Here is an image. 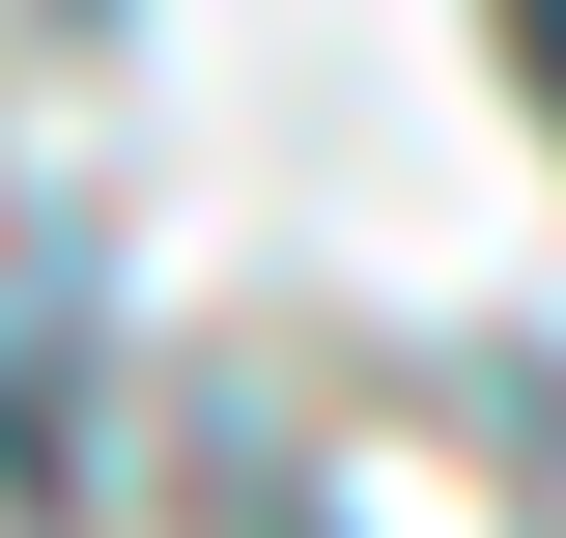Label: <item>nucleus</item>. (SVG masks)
Listing matches in <instances>:
<instances>
[{"label": "nucleus", "instance_id": "1", "mask_svg": "<svg viewBox=\"0 0 566 538\" xmlns=\"http://www.w3.org/2000/svg\"><path fill=\"white\" fill-rule=\"evenodd\" d=\"M510 58H538V114H566V0H510Z\"/></svg>", "mask_w": 566, "mask_h": 538}]
</instances>
